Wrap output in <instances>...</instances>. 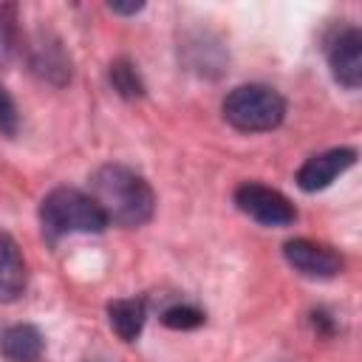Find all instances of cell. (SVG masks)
Masks as SVG:
<instances>
[{
    "instance_id": "obj_4",
    "label": "cell",
    "mask_w": 362,
    "mask_h": 362,
    "mask_svg": "<svg viewBox=\"0 0 362 362\" xmlns=\"http://www.w3.org/2000/svg\"><path fill=\"white\" fill-rule=\"evenodd\" d=\"M235 204L243 215L255 218L263 226H288V223L297 221L294 204L283 192H277L266 184H257V181L240 184L235 189Z\"/></svg>"
},
{
    "instance_id": "obj_7",
    "label": "cell",
    "mask_w": 362,
    "mask_h": 362,
    "mask_svg": "<svg viewBox=\"0 0 362 362\" xmlns=\"http://www.w3.org/2000/svg\"><path fill=\"white\" fill-rule=\"evenodd\" d=\"M354 161H356V150H351V147H334L320 156H311L297 173V187L303 192L325 189L328 184H334L337 175H342L348 167H354Z\"/></svg>"
},
{
    "instance_id": "obj_9",
    "label": "cell",
    "mask_w": 362,
    "mask_h": 362,
    "mask_svg": "<svg viewBox=\"0 0 362 362\" xmlns=\"http://www.w3.org/2000/svg\"><path fill=\"white\" fill-rule=\"evenodd\" d=\"M25 291V260L14 238L0 235V303H14Z\"/></svg>"
},
{
    "instance_id": "obj_8",
    "label": "cell",
    "mask_w": 362,
    "mask_h": 362,
    "mask_svg": "<svg viewBox=\"0 0 362 362\" xmlns=\"http://www.w3.org/2000/svg\"><path fill=\"white\" fill-rule=\"evenodd\" d=\"M42 351H45V339L28 322L8 325L0 334V354L6 362H40Z\"/></svg>"
},
{
    "instance_id": "obj_10",
    "label": "cell",
    "mask_w": 362,
    "mask_h": 362,
    "mask_svg": "<svg viewBox=\"0 0 362 362\" xmlns=\"http://www.w3.org/2000/svg\"><path fill=\"white\" fill-rule=\"evenodd\" d=\"M107 320H110V328L124 339V342H133L141 328H144V320H147V305L144 300L139 297H122V300H113L107 305Z\"/></svg>"
},
{
    "instance_id": "obj_12",
    "label": "cell",
    "mask_w": 362,
    "mask_h": 362,
    "mask_svg": "<svg viewBox=\"0 0 362 362\" xmlns=\"http://www.w3.org/2000/svg\"><path fill=\"white\" fill-rule=\"evenodd\" d=\"M110 82H113L116 93L124 99H139L144 93V82H141V76L130 59H116L110 65Z\"/></svg>"
},
{
    "instance_id": "obj_13",
    "label": "cell",
    "mask_w": 362,
    "mask_h": 362,
    "mask_svg": "<svg viewBox=\"0 0 362 362\" xmlns=\"http://www.w3.org/2000/svg\"><path fill=\"white\" fill-rule=\"evenodd\" d=\"M17 54V8L0 6V65Z\"/></svg>"
},
{
    "instance_id": "obj_3",
    "label": "cell",
    "mask_w": 362,
    "mask_h": 362,
    "mask_svg": "<svg viewBox=\"0 0 362 362\" xmlns=\"http://www.w3.org/2000/svg\"><path fill=\"white\" fill-rule=\"evenodd\" d=\"M286 116L283 96L269 85H238L223 99V119L243 133L274 130Z\"/></svg>"
},
{
    "instance_id": "obj_5",
    "label": "cell",
    "mask_w": 362,
    "mask_h": 362,
    "mask_svg": "<svg viewBox=\"0 0 362 362\" xmlns=\"http://www.w3.org/2000/svg\"><path fill=\"white\" fill-rule=\"evenodd\" d=\"M283 255L288 260L291 269H297L300 274L305 277H320V280H328V277H337L342 272V255L325 243H317V240H308V238H294L283 246Z\"/></svg>"
},
{
    "instance_id": "obj_11",
    "label": "cell",
    "mask_w": 362,
    "mask_h": 362,
    "mask_svg": "<svg viewBox=\"0 0 362 362\" xmlns=\"http://www.w3.org/2000/svg\"><path fill=\"white\" fill-rule=\"evenodd\" d=\"M31 65H34V71L40 76H45V79H51L57 85H62L71 76V65H68L59 42H42V45H37Z\"/></svg>"
},
{
    "instance_id": "obj_1",
    "label": "cell",
    "mask_w": 362,
    "mask_h": 362,
    "mask_svg": "<svg viewBox=\"0 0 362 362\" xmlns=\"http://www.w3.org/2000/svg\"><path fill=\"white\" fill-rule=\"evenodd\" d=\"M88 195L99 204L107 223L113 221L119 226H141L153 218V209H156L153 187L124 164L99 167L90 175Z\"/></svg>"
},
{
    "instance_id": "obj_6",
    "label": "cell",
    "mask_w": 362,
    "mask_h": 362,
    "mask_svg": "<svg viewBox=\"0 0 362 362\" xmlns=\"http://www.w3.org/2000/svg\"><path fill=\"white\" fill-rule=\"evenodd\" d=\"M328 65H331L334 79L342 88L354 90V88L362 85V34H359V28L348 25L331 40Z\"/></svg>"
},
{
    "instance_id": "obj_14",
    "label": "cell",
    "mask_w": 362,
    "mask_h": 362,
    "mask_svg": "<svg viewBox=\"0 0 362 362\" xmlns=\"http://www.w3.org/2000/svg\"><path fill=\"white\" fill-rule=\"evenodd\" d=\"M204 311H198L195 305H173L161 314V322L167 328H175V331H192L198 325H204Z\"/></svg>"
},
{
    "instance_id": "obj_2",
    "label": "cell",
    "mask_w": 362,
    "mask_h": 362,
    "mask_svg": "<svg viewBox=\"0 0 362 362\" xmlns=\"http://www.w3.org/2000/svg\"><path fill=\"white\" fill-rule=\"evenodd\" d=\"M40 223L42 235L48 240H57L71 232H102L107 226V218L88 192L57 187L40 204Z\"/></svg>"
},
{
    "instance_id": "obj_15",
    "label": "cell",
    "mask_w": 362,
    "mask_h": 362,
    "mask_svg": "<svg viewBox=\"0 0 362 362\" xmlns=\"http://www.w3.org/2000/svg\"><path fill=\"white\" fill-rule=\"evenodd\" d=\"M20 130V113H17V105L11 99V93L0 85V133L3 136H14Z\"/></svg>"
},
{
    "instance_id": "obj_16",
    "label": "cell",
    "mask_w": 362,
    "mask_h": 362,
    "mask_svg": "<svg viewBox=\"0 0 362 362\" xmlns=\"http://www.w3.org/2000/svg\"><path fill=\"white\" fill-rule=\"evenodd\" d=\"M141 8H144V3H110V11L113 14H136Z\"/></svg>"
}]
</instances>
